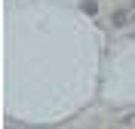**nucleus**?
Returning a JSON list of instances; mask_svg holds the SVG:
<instances>
[{"instance_id":"nucleus-2","label":"nucleus","mask_w":135,"mask_h":129,"mask_svg":"<svg viewBox=\"0 0 135 129\" xmlns=\"http://www.w3.org/2000/svg\"><path fill=\"white\" fill-rule=\"evenodd\" d=\"M83 9L89 12V16H95V0H83Z\"/></svg>"},{"instance_id":"nucleus-1","label":"nucleus","mask_w":135,"mask_h":129,"mask_svg":"<svg viewBox=\"0 0 135 129\" xmlns=\"http://www.w3.org/2000/svg\"><path fill=\"white\" fill-rule=\"evenodd\" d=\"M114 25H117V28L129 25V12H126V9H117V12H114Z\"/></svg>"}]
</instances>
